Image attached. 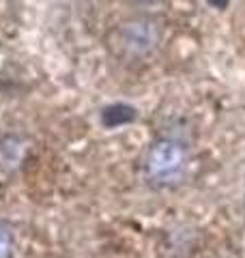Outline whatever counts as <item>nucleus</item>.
<instances>
[{"label": "nucleus", "mask_w": 245, "mask_h": 258, "mask_svg": "<svg viewBox=\"0 0 245 258\" xmlns=\"http://www.w3.org/2000/svg\"><path fill=\"white\" fill-rule=\"evenodd\" d=\"M134 118H136V110L125 106V103H116V106L105 108L103 114H101L103 125H108V127H118V125L132 123Z\"/></svg>", "instance_id": "3"}, {"label": "nucleus", "mask_w": 245, "mask_h": 258, "mask_svg": "<svg viewBox=\"0 0 245 258\" xmlns=\"http://www.w3.org/2000/svg\"><path fill=\"white\" fill-rule=\"evenodd\" d=\"M13 249H15L13 232L5 222H0V258H11Z\"/></svg>", "instance_id": "4"}, {"label": "nucleus", "mask_w": 245, "mask_h": 258, "mask_svg": "<svg viewBox=\"0 0 245 258\" xmlns=\"http://www.w3.org/2000/svg\"><path fill=\"white\" fill-rule=\"evenodd\" d=\"M163 30L161 24L153 18H129L118 24L112 35V50L120 58L127 60H142L149 58L151 54L161 45Z\"/></svg>", "instance_id": "2"}, {"label": "nucleus", "mask_w": 245, "mask_h": 258, "mask_svg": "<svg viewBox=\"0 0 245 258\" xmlns=\"http://www.w3.org/2000/svg\"><path fill=\"white\" fill-rule=\"evenodd\" d=\"M228 3H230V0H209V5H211V7H215V9H224Z\"/></svg>", "instance_id": "5"}, {"label": "nucleus", "mask_w": 245, "mask_h": 258, "mask_svg": "<svg viewBox=\"0 0 245 258\" xmlns=\"http://www.w3.org/2000/svg\"><path fill=\"white\" fill-rule=\"evenodd\" d=\"M140 3H144V5H153V3H161V0H140Z\"/></svg>", "instance_id": "6"}, {"label": "nucleus", "mask_w": 245, "mask_h": 258, "mask_svg": "<svg viewBox=\"0 0 245 258\" xmlns=\"http://www.w3.org/2000/svg\"><path fill=\"white\" fill-rule=\"evenodd\" d=\"M190 166V147L183 138L163 136L146 151L144 170L157 185H174L185 176Z\"/></svg>", "instance_id": "1"}]
</instances>
